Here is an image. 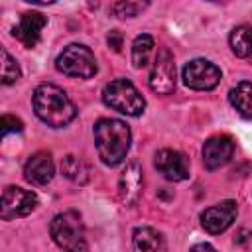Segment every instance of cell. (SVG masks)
<instances>
[{"label":"cell","mask_w":252,"mask_h":252,"mask_svg":"<svg viewBox=\"0 0 252 252\" xmlns=\"http://www.w3.org/2000/svg\"><path fill=\"white\" fill-rule=\"evenodd\" d=\"M236 213H238L236 201L226 199V201H220V203L205 209L201 213V224L209 234H220L234 222Z\"/></svg>","instance_id":"9"},{"label":"cell","mask_w":252,"mask_h":252,"mask_svg":"<svg viewBox=\"0 0 252 252\" xmlns=\"http://www.w3.org/2000/svg\"><path fill=\"white\" fill-rule=\"evenodd\" d=\"M24 2H30V4H37V6H47V4H53L55 0H24Z\"/></svg>","instance_id":"25"},{"label":"cell","mask_w":252,"mask_h":252,"mask_svg":"<svg viewBox=\"0 0 252 252\" xmlns=\"http://www.w3.org/2000/svg\"><path fill=\"white\" fill-rule=\"evenodd\" d=\"M183 83L195 91H211L220 83V69L207 59H193L183 67Z\"/></svg>","instance_id":"8"},{"label":"cell","mask_w":252,"mask_h":252,"mask_svg":"<svg viewBox=\"0 0 252 252\" xmlns=\"http://www.w3.org/2000/svg\"><path fill=\"white\" fill-rule=\"evenodd\" d=\"M132 244L136 250H163L165 240L163 236L150 226H138L132 234Z\"/></svg>","instance_id":"16"},{"label":"cell","mask_w":252,"mask_h":252,"mask_svg":"<svg viewBox=\"0 0 252 252\" xmlns=\"http://www.w3.org/2000/svg\"><path fill=\"white\" fill-rule=\"evenodd\" d=\"M234 156V142L228 136H213L203 144V163L209 171L226 165Z\"/></svg>","instance_id":"11"},{"label":"cell","mask_w":252,"mask_h":252,"mask_svg":"<svg viewBox=\"0 0 252 252\" xmlns=\"http://www.w3.org/2000/svg\"><path fill=\"white\" fill-rule=\"evenodd\" d=\"M122 41H124L122 32H118V30H110V32H108L106 43H108V47H112V51H120V49H122Z\"/></svg>","instance_id":"23"},{"label":"cell","mask_w":252,"mask_h":252,"mask_svg":"<svg viewBox=\"0 0 252 252\" xmlns=\"http://www.w3.org/2000/svg\"><path fill=\"white\" fill-rule=\"evenodd\" d=\"M150 89L156 94H169L175 89V61L167 47H159L150 73Z\"/></svg>","instance_id":"7"},{"label":"cell","mask_w":252,"mask_h":252,"mask_svg":"<svg viewBox=\"0 0 252 252\" xmlns=\"http://www.w3.org/2000/svg\"><path fill=\"white\" fill-rule=\"evenodd\" d=\"M102 102L126 116H140L146 108L144 96L128 79H114L106 83L102 89Z\"/></svg>","instance_id":"4"},{"label":"cell","mask_w":252,"mask_h":252,"mask_svg":"<svg viewBox=\"0 0 252 252\" xmlns=\"http://www.w3.org/2000/svg\"><path fill=\"white\" fill-rule=\"evenodd\" d=\"M37 195L33 191L22 189L18 185H8L2 191V205H0V217L4 220H12L18 217H26L37 207Z\"/></svg>","instance_id":"6"},{"label":"cell","mask_w":252,"mask_h":252,"mask_svg":"<svg viewBox=\"0 0 252 252\" xmlns=\"http://www.w3.org/2000/svg\"><path fill=\"white\" fill-rule=\"evenodd\" d=\"M49 234L53 242L63 250L79 252L89 248L85 240V226L77 211H63L55 215L49 222Z\"/></svg>","instance_id":"3"},{"label":"cell","mask_w":252,"mask_h":252,"mask_svg":"<svg viewBox=\"0 0 252 252\" xmlns=\"http://www.w3.org/2000/svg\"><path fill=\"white\" fill-rule=\"evenodd\" d=\"M93 132L100 161L110 167L122 163L132 142L130 126L118 118H100L94 124Z\"/></svg>","instance_id":"2"},{"label":"cell","mask_w":252,"mask_h":252,"mask_svg":"<svg viewBox=\"0 0 252 252\" xmlns=\"http://www.w3.org/2000/svg\"><path fill=\"white\" fill-rule=\"evenodd\" d=\"M150 6V0H114L112 12L116 18H136Z\"/></svg>","instance_id":"20"},{"label":"cell","mask_w":252,"mask_h":252,"mask_svg":"<svg viewBox=\"0 0 252 252\" xmlns=\"http://www.w3.org/2000/svg\"><path fill=\"white\" fill-rule=\"evenodd\" d=\"M55 67L59 73L67 77H77V79H91L96 75V59L94 53L81 43H71L67 45L55 59Z\"/></svg>","instance_id":"5"},{"label":"cell","mask_w":252,"mask_h":252,"mask_svg":"<svg viewBox=\"0 0 252 252\" xmlns=\"http://www.w3.org/2000/svg\"><path fill=\"white\" fill-rule=\"evenodd\" d=\"M55 175V165L51 159V154L47 152H35L28 158L26 165H24V177L26 181L33 183V185H45L53 179Z\"/></svg>","instance_id":"14"},{"label":"cell","mask_w":252,"mask_h":252,"mask_svg":"<svg viewBox=\"0 0 252 252\" xmlns=\"http://www.w3.org/2000/svg\"><path fill=\"white\" fill-rule=\"evenodd\" d=\"M47 18L41 12H24L20 16L18 26L14 28L12 35L24 45V47H35L39 37H41V30L45 28Z\"/></svg>","instance_id":"12"},{"label":"cell","mask_w":252,"mask_h":252,"mask_svg":"<svg viewBox=\"0 0 252 252\" xmlns=\"http://www.w3.org/2000/svg\"><path fill=\"white\" fill-rule=\"evenodd\" d=\"M152 51H154V37L148 35V33L138 35L132 43V63H134V67L136 69L146 67L150 57H152Z\"/></svg>","instance_id":"18"},{"label":"cell","mask_w":252,"mask_h":252,"mask_svg":"<svg viewBox=\"0 0 252 252\" xmlns=\"http://www.w3.org/2000/svg\"><path fill=\"white\" fill-rule=\"evenodd\" d=\"M193 250H215V246H213V244L203 242V244H195V246H193Z\"/></svg>","instance_id":"24"},{"label":"cell","mask_w":252,"mask_h":252,"mask_svg":"<svg viewBox=\"0 0 252 252\" xmlns=\"http://www.w3.org/2000/svg\"><path fill=\"white\" fill-rule=\"evenodd\" d=\"M142 185H144L142 167L136 161L134 163H128L126 169L122 171L120 179H118V195H120V201L126 207H134L140 201Z\"/></svg>","instance_id":"13"},{"label":"cell","mask_w":252,"mask_h":252,"mask_svg":"<svg viewBox=\"0 0 252 252\" xmlns=\"http://www.w3.org/2000/svg\"><path fill=\"white\" fill-rule=\"evenodd\" d=\"M24 130V124L20 118L12 116V114H4L2 116V136H8L12 132H22Z\"/></svg>","instance_id":"22"},{"label":"cell","mask_w":252,"mask_h":252,"mask_svg":"<svg viewBox=\"0 0 252 252\" xmlns=\"http://www.w3.org/2000/svg\"><path fill=\"white\" fill-rule=\"evenodd\" d=\"M228 100L240 116L252 118V83L250 81H242L236 87H232L228 93Z\"/></svg>","instance_id":"15"},{"label":"cell","mask_w":252,"mask_h":252,"mask_svg":"<svg viewBox=\"0 0 252 252\" xmlns=\"http://www.w3.org/2000/svg\"><path fill=\"white\" fill-rule=\"evenodd\" d=\"M154 165L167 181H183L189 177V159L177 150H159L154 158Z\"/></svg>","instance_id":"10"},{"label":"cell","mask_w":252,"mask_h":252,"mask_svg":"<svg viewBox=\"0 0 252 252\" xmlns=\"http://www.w3.org/2000/svg\"><path fill=\"white\" fill-rule=\"evenodd\" d=\"M32 104L35 116L51 128H63L77 116V108L67 93L51 83H41L35 87Z\"/></svg>","instance_id":"1"},{"label":"cell","mask_w":252,"mask_h":252,"mask_svg":"<svg viewBox=\"0 0 252 252\" xmlns=\"http://www.w3.org/2000/svg\"><path fill=\"white\" fill-rule=\"evenodd\" d=\"M228 41H230V49L234 55H238V57L252 55V26H248V24L236 26L230 32Z\"/></svg>","instance_id":"17"},{"label":"cell","mask_w":252,"mask_h":252,"mask_svg":"<svg viewBox=\"0 0 252 252\" xmlns=\"http://www.w3.org/2000/svg\"><path fill=\"white\" fill-rule=\"evenodd\" d=\"M0 55H2V83H4V85H12V83H16V81L20 79V75H22L20 65H18V61L8 53L6 47L0 49Z\"/></svg>","instance_id":"21"},{"label":"cell","mask_w":252,"mask_h":252,"mask_svg":"<svg viewBox=\"0 0 252 252\" xmlns=\"http://www.w3.org/2000/svg\"><path fill=\"white\" fill-rule=\"evenodd\" d=\"M61 173L75 183H87V179H89V167L73 154H69L61 159Z\"/></svg>","instance_id":"19"}]
</instances>
